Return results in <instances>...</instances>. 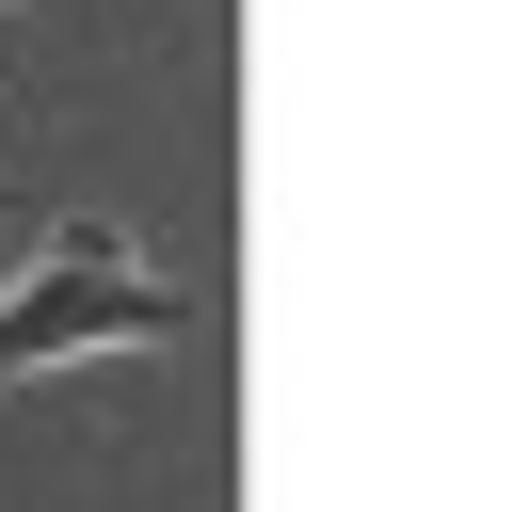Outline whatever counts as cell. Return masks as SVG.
<instances>
[{
    "label": "cell",
    "instance_id": "obj_1",
    "mask_svg": "<svg viewBox=\"0 0 512 512\" xmlns=\"http://www.w3.org/2000/svg\"><path fill=\"white\" fill-rule=\"evenodd\" d=\"M160 336H192V288H160L96 208H64L32 240V272L0 288V384L16 368H80V352H160Z\"/></svg>",
    "mask_w": 512,
    "mask_h": 512
}]
</instances>
